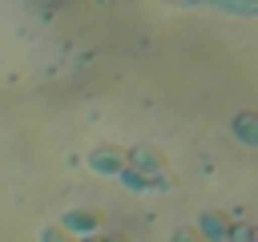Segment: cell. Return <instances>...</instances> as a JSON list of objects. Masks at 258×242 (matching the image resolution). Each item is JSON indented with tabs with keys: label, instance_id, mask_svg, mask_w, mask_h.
Wrapping results in <instances>:
<instances>
[{
	"label": "cell",
	"instance_id": "cell-1",
	"mask_svg": "<svg viewBox=\"0 0 258 242\" xmlns=\"http://www.w3.org/2000/svg\"><path fill=\"white\" fill-rule=\"evenodd\" d=\"M64 226H73V230H93V226H101V218L97 214H89V210H73V214H64Z\"/></svg>",
	"mask_w": 258,
	"mask_h": 242
},
{
	"label": "cell",
	"instance_id": "cell-2",
	"mask_svg": "<svg viewBox=\"0 0 258 242\" xmlns=\"http://www.w3.org/2000/svg\"><path fill=\"white\" fill-rule=\"evenodd\" d=\"M117 157H125V153H121V149H101V153H93V165H97V169H121Z\"/></svg>",
	"mask_w": 258,
	"mask_h": 242
},
{
	"label": "cell",
	"instance_id": "cell-3",
	"mask_svg": "<svg viewBox=\"0 0 258 242\" xmlns=\"http://www.w3.org/2000/svg\"><path fill=\"white\" fill-rule=\"evenodd\" d=\"M44 242H60V230H48V234H44Z\"/></svg>",
	"mask_w": 258,
	"mask_h": 242
},
{
	"label": "cell",
	"instance_id": "cell-4",
	"mask_svg": "<svg viewBox=\"0 0 258 242\" xmlns=\"http://www.w3.org/2000/svg\"><path fill=\"white\" fill-rule=\"evenodd\" d=\"M177 242H198V238L194 234H177Z\"/></svg>",
	"mask_w": 258,
	"mask_h": 242
},
{
	"label": "cell",
	"instance_id": "cell-5",
	"mask_svg": "<svg viewBox=\"0 0 258 242\" xmlns=\"http://www.w3.org/2000/svg\"><path fill=\"white\" fill-rule=\"evenodd\" d=\"M109 242H121V238H109Z\"/></svg>",
	"mask_w": 258,
	"mask_h": 242
}]
</instances>
